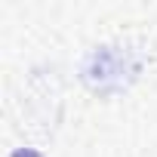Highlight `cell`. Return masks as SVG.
Segmentation results:
<instances>
[{"label":"cell","mask_w":157,"mask_h":157,"mask_svg":"<svg viewBox=\"0 0 157 157\" xmlns=\"http://www.w3.org/2000/svg\"><path fill=\"white\" fill-rule=\"evenodd\" d=\"M13 157H40V154H37L34 148H19V151H16Z\"/></svg>","instance_id":"6da1fadb"}]
</instances>
